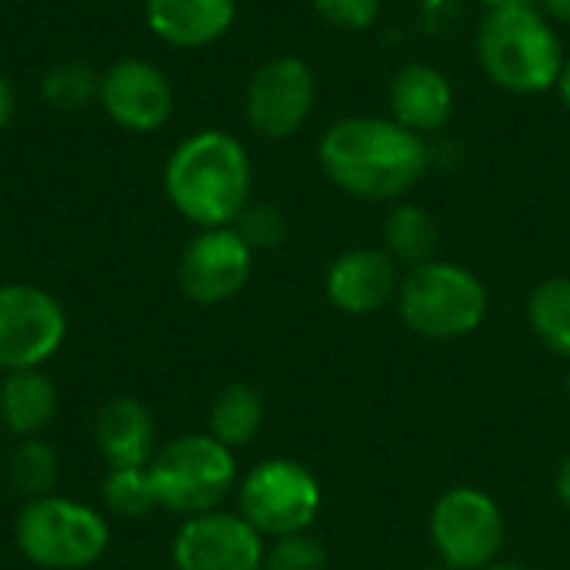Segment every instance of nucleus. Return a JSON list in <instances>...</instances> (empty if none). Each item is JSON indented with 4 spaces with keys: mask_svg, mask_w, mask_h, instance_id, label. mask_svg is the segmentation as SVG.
<instances>
[{
    "mask_svg": "<svg viewBox=\"0 0 570 570\" xmlns=\"http://www.w3.org/2000/svg\"><path fill=\"white\" fill-rule=\"evenodd\" d=\"M324 177L371 204L401 200L431 167V147L394 117H341L317 140Z\"/></svg>",
    "mask_w": 570,
    "mask_h": 570,
    "instance_id": "1",
    "label": "nucleus"
},
{
    "mask_svg": "<svg viewBox=\"0 0 570 570\" xmlns=\"http://www.w3.org/2000/svg\"><path fill=\"white\" fill-rule=\"evenodd\" d=\"M254 167L247 147L217 127L184 137L164 167L167 200L180 217L207 227H230L250 204Z\"/></svg>",
    "mask_w": 570,
    "mask_h": 570,
    "instance_id": "2",
    "label": "nucleus"
},
{
    "mask_svg": "<svg viewBox=\"0 0 570 570\" xmlns=\"http://www.w3.org/2000/svg\"><path fill=\"white\" fill-rule=\"evenodd\" d=\"M474 47L484 77L518 97L558 90L568 63L554 20L534 3L484 10Z\"/></svg>",
    "mask_w": 570,
    "mask_h": 570,
    "instance_id": "3",
    "label": "nucleus"
},
{
    "mask_svg": "<svg viewBox=\"0 0 570 570\" xmlns=\"http://www.w3.org/2000/svg\"><path fill=\"white\" fill-rule=\"evenodd\" d=\"M488 307L491 297L484 281L454 261L434 257L401 274V321L428 341H458L474 334L484 324Z\"/></svg>",
    "mask_w": 570,
    "mask_h": 570,
    "instance_id": "4",
    "label": "nucleus"
},
{
    "mask_svg": "<svg viewBox=\"0 0 570 570\" xmlns=\"http://www.w3.org/2000/svg\"><path fill=\"white\" fill-rule=\"evenodd\" d=\"M13 538L20 554L37 568L80 570L107 554L110 524L83 501L47 494L20 508Z\"/></svg>",
    "mask_w": 570,
    "mask_h": 570,
    "instance_id": "5",
    "label": "nucleus"
},
{
    "mask_svg": "<svg viewBox=\"0 0 570 570\" xmlns=\"http://www.w3.org/2000/svg\"><path fill=\"white\" fill-rule=\"evenodd\" d=\"M157 508L184 518L217 511L237 484L234 451L210 434H187L164 444L147 464Z\"/></svg>",
    "mask_w": 570,
    "mask_h": 570,
    "instance_id": "6",
    "label": "nucleus"
},
{
    "mask_svg": "<svg viewBox=\"0 0 570 570\" xmlns=\"http://www.w3.org/2000/svg\"><path fill=\"white\" fill-rule=\"evenodd\" d=\"M504 514L481 488H451L431 511V544L451 570H484L504 551Z\"/></svg>",
    "mask_w": 570,
    "mask_h": 570,
    "instance_id": "7",
    "label": "nucleus"
},
{
    "mask_svg": "<svg viewBox=\"0 0 570 570\" xmlns=\"http://www.w3.org/2000/svg\"><path fill=\"white\" fill-rule=\"evenodd\" d=\"M237 498H240V514L264 538L304 534L324 504L317 478L291 458L261 461L240 481Z\"/></svg>",
    "mask_w": 570,
    "mask_h": 570,
    "instance_id": "8",
    "label": "nucleus"
},
{
    "mask_svg": "<svg viewBox=\"0 0 570 570\" xmlns=\"http://www.w3.org/2000/svg\"><path fill=\"white\" fill-rule=\"evenodd\" d=\"M67 337L60 301L33 284H0V371L43 367Z\"/></svg>",
    "mask_w": 570,
    "mask_h": 570,
    "instance_id": "9",
    "label": "nucleus"
},
{
    "mask_svg": "<svg viewBox=\"0 0 570 570\" xmlns=\"http://www.w3.org/2000/svg\"><path fill=\"white\" fill-rule=\"evenodd\" d=\"M317 107V77L301 57H274L247 83V124L267 140L294 137Z\"/></svg>",
    "mask_w": 570,
    "mask_h": 570,
    "instance_id": "10",
    "label": "nucleus"
},
{
    "mask_svg": "<svg viewBox=\"0 0 570 570\" xmlns=\"http://www.w3.org/2000/svg\"><path fill=\"white\" fill-rule=\"evenodd\" d=\"M264 534L230 511L187 518L174 534L170 558L177 570H264Z\"/></svg>",
    "mask_w": 570,
    "mask_h": 570,
    "instance_id": "11",
    "label": "nucleus"
},
{
    "mask_svg": "<svg viewBox=\"0 0 570 570\" xmlns=\"http://www.w3.org/2000/svg\"><path fill=\"white\" fill-rule=\"evenodd\" d=\"M254 250L234 227H207L180 254L177 281L194 304H224L250 281Z\"/></svg>",
    "mask_w": 570,
    "mask_h": 570,
    "instance_id": "12",
    "label": "nucleus"
},
{
    "mask_svg": "<svg viewBox=\"0 0 570 570\" xmlns=\"http://www.w3.org/2000/svg\"><path fill=\"white\" fill-rule=\"evenodd\" d=\"M100 104L117 127L150 134L170 120L174 87L157 63L127 57L100 77Z\"/></svg>",
    "mask_w": 570,
    "mask_h": 570,
    "instance_id": "13",
    "label": "nucleus"
},
{
    "mask_svg": "<svg viewBox=\"0 0 570 570\" xmlns=\"http://www.w3.org/2000/svg\"><path fill=\"white\" fill-rule=\"evenodd\" d=\"M401 264L384 247H354L331 261L324 274L327 301L354 317L381 311L401 287Z\"/></svg>",
    "mask_w": 570,
    "mask_h": 570,
    "instance_id": "14",
    "label": "nucleus"
},
{
    "mask_svg": "<svg viewBox=\"0 0 570 570\" xmlns=\"http://www.w3.org/2000/svg\"><path fill=\"white\" fill-rule=\"evenodd\" d=\"M387 100H391V117L421 137L444 130L454 114V87L448 73L424 60H411L397 67L387 87Z\"/></svg>",
    "mask_w": 570,
    "mask_h": 570,
    "instance_id": "15",
    "label": "nucleus"
},
{
    "mask_svg": "<svg viewBox=\"0 0 570 570\" xmlns=\"http://www.w3.org/2000/svg\"><path fill=\"white\" fill-rule=\"evenodd\" d=\"M147 27L170 47L197 50L220 40L237 17V0H147Z\"/></svg>",
    "mask_w": 570,
    "mask_h": 570,
    "instance_id": "16",
    "label": "nucleus"
},
{
    "mask_svg": "<svg viewBox=\"0 0 570 570\" xmlns=\"http://www.w3.org/2000/svg\"><path fill=\"white\" fill-rule=\"evenodd\" d=\"M97 451L110 468H147L157 454V428L137 397H114L94 424Z\"/></svg>",
    "mask_w": 570,
    "mask_h": 570,
    "instance_id": "17",
    "label": "nucleus"
},
{
    "mask_svg": "<svg viewBox=\"0 0 570 570\" xmlns=\"http://www.w3.org/2000/svg\"><path fill=\"white\" fill-rule=\"evenodd\" d=\"M57 414V387L53 381L33 371H10L0 381V417L7 431L17 438H37Z\"/></svg>",
    "mask_w": 570,
    "mask_h": 570,
    "instance_id": "18",
    "label": "nucleus"
},
{
    "mask_svg": "<svg viewBox=\"0 0 570 570\" xmlns=\"http://www.w3.org/2000/svg\"><path fill=\"white\" fill-rule=\"evenodd\" d=\"M438 244H441V227L428 207L401 200L384 217V250L407 271L434 261Z\"/></svg>",
    "mask_w": 570,
    "mask_h": 570,
    "instance_id": "19",
    "label": "nucleus"
},
{
    "mask_svg": "<svg viewBox=\"0 0 570 570\" xmlns=\"http://www.w3.org/2000/svg\"><path fill=\"white\" fill-rule=\"evenodd\" d=\"M264 424V401L250 384H227L210 404V438L224 448H247Z\"/></svg>",
    "mask_w": 570,
    "mask_h": 570,
    "instance_id": "20",
    "label": "nucleus"
},
{
    "mask_svg": "<svg viewBox=\"0 0 570 570\" xmlns=\"http://www.w3.org/2000/svg\"><path fill=\"white\" fill-rule=\"evenodd\" d=\"M528 324L551 354L570 361V277H548L531 291Z\"/></svg>",
    "mask_w": 570,
    "mask_h": 570,
    "instance_id": "21",
    "label": "nucleus"
},
{
    "mask_svg": "<svg viewBox=\"0 0 570 570\" xmlns=\"http://www.w3.org/2000/svg\"><path fill=\"white\" fill-rule=\"evenodd\" d=\"M57 474H60V464H57V454L50 444H43L37 438H23L17 444V451L10 458V481L27 501L53 494Z\"/></svg>",
    "mask_w": 570,
    "mask_h": 570,
    "instance_id": "22",
    "label": "nucleus"
},
{
    "mask_svg": "<svg viewBox=\"0 0 570 570\" xmlns=\"http://www.w3.org/2000/svg\"><path fill=\"white\" fill-rule=\"evenodd\" d=\"M40 94L57 110H80L90 100H100V73L77 60L57 63L43 73Z\"/></svg>",
    "mask_w": 570,
    "mask_h": 570,
    "instance_id": "23",
    "label": "nucleus"
},
{
    "mask_svg": "<svg viewBox=\"0 0 570 570\" xmlns=\"http://www.w3.org/2000/svg\"><path fill=\"white\" fill-rule=\"evenodd\" d=\"M100 494L107 511L117 518H144L157 508L147 468H110Z\"/></svg>",
    "mask_w": 570,
    "mask_h": 570,
    "instance_id": "24",
    "label": "nucleus"
},
{
    "mask_svg": "<svg viewBox=\"0 0 570 570\" xmlns=\"http://www.w3.org/2000/svg\"><path fill=\"white\" fill-rule=\"evenodd\" d=\"M230 227L250 250H274L287 240V217L277 204L267 200H250Z\"/></svg>",
    "mask_w": 570,
    "mask_h": 570,
    "instance_id": "25",
    "label": "nucleus"
},
{
    "mask_svg": "<svg viewBox=\"0 0 570 570\" xmlns=\"http://www.w3.org/2000/svg\"><path fill=\"white\" fill-rule=\"evenodd\" d=\"M264 570H327V548L307 531L274 538L264 551Z\"/></svg>",
    "mask_w": 570,
    "mask_h": 570,
    "instance_id": "26",
    "label": "nucleus"
},
{
    "mask_svg": "<svg viewBox=\"0 0 570 570\" xmlns=\"http://www.w3.org/2000/svg\"><path fill=\"white\" fill-rule=\"evenodd\" d=\"M384 0H314V13L334 30L361 33L381 20Z\"/></svg>",
    "mask_w": 570,
    "mask_h": 570,
    "instance_id": "27",
    "label": "nucleus"
},
{
    "mask_svg": "<svg viewBox=\"0 0 570 570\" xmlns=\"http://www.w3.org/2000/svg\"><path fill=\"white\" fill-rule=\"evenodd\" d=\"M13 110H17V97H13V87L7 83V77H0V130L13 120Z\"/></svg>",
    "mask_w": 570,
    "mask_h": 570,
    "instance_id": "28",
    "label": "nucleus"
},
{
    "mask_svg": "<svg viewBox=\"0 0 570 570\" xmlns=\"http://www.w3.org/2000/svg\"><path fill=\"white\" fill-rule=\"evenodd\" d=\"M544 13L554 20V23H564L570 27V0H541Z\"/></svg>",
    "mask_w": 570,
    "mask_h": 570,
    "instance_id": "29",
    "label": "nucleus"
},
{
    "mask_svg": "<svg viewBox=\"0 0 570 570\" xmlns=\"http://www.w3.org/2000/svg\"><path fill=\"white\" fill-rule=\"evenodd\" d=\"M558 498L570 508V454L564 458V464L558 468Z\"/></svg>",
    "mask_w": 570,
    "mask_h": 570,
    "instance_id": "30",
    "label": "nucleus"
},
{
    "mask_svg": "<svg viewBox=\"0 0 570 570\" xmlns=\"http://www.w3.org/2000/svg\"><path fill=\"white\" fill-rule=\"evenodd\" d=\"M558 94H561L564 107L570 110V57H568V63H564V70H561V80H558Z\"/></svg>",
    "mask_w": 570,
    "mask_h": 570,
    "instance_id": "31",
    "label": "nucleus"
},
{
    "mask_svg": "<svg viewBox=\"0 0 570 570\" xmlns=\"http://www.w3.org/2000/svg\"><path fill=\"white\" fill-rule=\"evenodd\" d=\"M484 10H501V7H514V3H531V0H481Z\"/></svg>",
    "mask_w": 570,
    "mask_h": 570,
    "instance_id": "32",
    "label": "nucleus"
},
{
    "mask_svg": "<svg viewBox=\"0 0 570 570\" xmlns=\"http://www.w3.org/2000/svg\"><path fill=\"white\" fill-rule=\"evenodd\" d=\"M484 570H534V568H524V564H491V568H484Z\"/></svg>",
    "mask_w": 570,
    "mask_h": 570,
    "instance_id": "33",
    "label": "nucleus"
},
{
    "mask_svg": "<svg viewBox=\"0 0 570 570\" xmlns=\"http://www.w3.org/2000/svg\"><path fill=\"white\" fill-rule=\"evenodd\" d=\"M424 570H451V568H444V564H441V568H424Z\"/></svg>",
    "mask_w": 570,
    "mask_h": 570,
    "instance_id": "34",
    "label": "nucleus"
},
{
    "mask_svg": "<svg viewBox=\"0 0 570 570\" xmlns=\"http://www.w3.org/2000/svg\"><path fill=\"white\" fill-rule=\"evenodd\" d=\"M568 394H570V374H568Z\"/></svg>",
    "mask_w": 570,
    "mask_h": 570,
    "instance_id": "35",
    "label": "nucleus"
}]
</instances>
